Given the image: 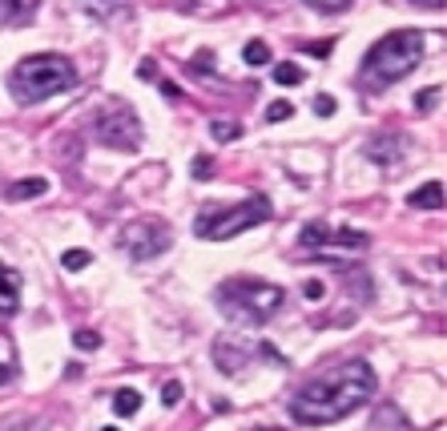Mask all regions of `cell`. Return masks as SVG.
<instances>
[{"label": "cell", "instance_id": "6da1fadb", "mask_svg": "<svg viewBox=\"0 0 447 431\" xmlns=\"http://www.w3.org/2000/svg\"><path fill=\"white\" fill-rule=\"evenodd\" d=\"M375 395V371L363 359H347L338 367L319 371L311 383H302L290 399V415L302 427H323L335 419H347Z\"/></svg>", "mask_w": 447, "mask_h": 431}, {"label": "cell", "instance_id": "7a4b0ae2", "mask_svg": "<svg viewBox=\"0 0 447 431\" xmlns=\"http://www.w3.org/2000/svg\"><path fill=\"white\" fill-rule=\"evenodd\" d=\"M419 61H423V33L419 28H395V33L379 37L371 49H367L359 81L379 93V89H391L395 81L411 77L419 69Z\"/></svg>", "mask_w": 447, "mask_h": 431}, {"label": "cell", "instance_id": "3957f363", "mask_svg": "<svg viewBox=\"0 0 447 431\" xmlns=\"http://www.w3.org/2000/svg\"><path fill=\"white\" fill-rule=\"evenodd\" d=\"M73 85H77V69L61 53H33L25 61H16L13 73H9V93L21 105H40V101L57 97V93H69Z\"/></svg>", "mask_w": 447, "mask_h": 431}, {"label": "cell", "instance_id": "277c9868", "mask_svg": "<svg viewBox=\"0 0 447 431\" xmlns=\"http://www.w3.org/2000/svg\"><path fill=\"white\" fill-rule=\"evenodd\" d=\"M282 286L278 283H262V278H226L218 286V307L222 315L238 322H250V327H258L274 315V310L282 307Z\"/></svg>", "mask_w": 447, "mask_h": 431}, {"label": "cell", "instance_id": "5b68a950", "mask_svg": "<svg viewBox=\"0 0 447 431\" xmlns=\"http://www.w3.org/2000/svg\"><path fill=\"white\" fill-rule=\"evenodd\" d=\"M262 222H270V197L254 190L242 206H206L198 214V222H194V234L206 238V242H226V238L254 230Z\"/></svg>", "mask_w": 447, "mask_h": 431}, {"label": "cell", "instance_id": "8992f818", "mask_svg": "<svg viewBox=\"0 0 447 431\" xmlns=\"http://www.w3.org/2000/svg\"><path fill=\"white\" fill-rule=\"evenodd\" d=\"M93 137L109 149L133 153V149L141 146V117L133 113V105H125L121 97H113L93 113Z\"/></svg>", "mask_w": 447, "mask_h": 431}, {"label": "cell", "instance_id": "52a82bcc", "mask_svg": "<svg viewBox=\"0 0 447 431\" xmlns=\"http://www.w3.org/2000/svg\"><path fill=\"white\" fill-rule=\"evenodd\" d=\"M117 246L129 254V258H158L170 246V226L162 218H137V222H125L121 234H117Z\"/></svg>", "mask_w": 447, "mask_h": 431}, {"label": "cell", "instance_id": "ba28073f", "mask_svg": "<svg viewBox=\"0 0 447 431\" xmlns=\"http://www.w3.org/2000/svg\"><path fill=\"white\" fill-rule=\"evenodd\" d=\"M254 355H258V359H274L278 367L286 363V359L278 355V347H270V343H246L242 334H222V339L214 343V363H218L222 375H238V371H246Z\"/></svg>", "mask_w": 447, "mask_h": 431}, {"label": "cell", "instance_id": "9c48e42d", "mask_svg": "<svg viewBox=\"0 0 447 431\" xmlns=\"http://www.w3.org/2000/svg\"><path fill=\"white\" fill-rule=\"evenodd\" d=\"M371 238L359 234V230H343V226H331V222H311L302 226V234H298V246L307 258H326V250L335 246H347V250H367Z\"/></svg>", "mask_w": 447, "mask_h": 431}, {"label": "cell", "instance_id": "30bf717a", "mask_svg": "<svg viewBox=\"0 0 447 431\" xmlns=\"http://www.w3.org/2000/svg\"><path fill=\"white\" fill-rule=\"evenodd\" d=\"M403 149H407V137L395 133V129H387V133H375L371 141H367V158H371L375 165H391V161H399Z\"/></svg>", "mask_w": 447, "mask_h": 431}, {"label": "cell", "instance_id": "8fae6325", "mask_svg": "<svg viewBox=\"0 0 447 431\" xmlns=\"http://www.w3.org/2000/svg\"><path fill=\"white\" fill-rule=\"evenodd\" d=\"M37 9H40V0H0V25L21 28L37 16Z\"/></svg>", "mask_w": 447, "mask_h": 431}, {"label": "cell", "instance_id": "7c38bea8", "mask_svg": "<svg viewBox=\"0 0 447 431\" xmlns=\"http://www.w3.org/2000/svg\"><path fill=\"white\" fill-rule=\"evenodd\" d=\"M21 307V274L0 262V315H13Z\"/></svg>", "mask_w": 447, "mask_h": 431}, {"label": "cell", "instance_id": "4fadbf2b", "mask_svg": "<svg viewBox=\"0 0 447 431\" xmlns=\"http://www.w3.org/2000/svg\"><path fill=\"white\" fill-rule=\"evenodd\" d=\"M93 21H117V16L129 9V0H77Z\"/></svg>", "mask_w": 447, "mask_h": 431}, {"label": "cell", "instance_id": "5bb4252c", "mask_svg": "<svg viewBox=\"0 0 447 431\" xmlns=\"http://www.w3.org/2000/svg\"><path fill=\"white\" fill-rule=\"evenodd\" d=\"M49 194V178H21L9 185V202H28V197Z\"/></svg>", "mask_w": 447, "mask_h": 431}, {"label": "cell", "instance_id": "9a60e30c", "mask_svg": "<svg viewBox=\"0 0 447 431\" xmlns=\"http://www.w3.org/2000/svg\"><path fill=\"white\" fill-rule=\"evenodd\" d=\"M415 209H439L443 206V182H427V185H419L415 194L407 197Z\"/></svg>", "mask_w": 447, "mask_h": 431}, {"label": "cell", "instance_id": "2e32d148", "mask_svg": "<svg viewBox=\"0 0 447 431\" xmlns=\"http://www.w3.org/2000/svg\"><path fill=\"white\" fill-rule=\"evenodd\" d=\"M113 411H117V415H137V411H141V391L121 387V391L113 395Z\"/></svg>", "mask_w": 447, "mask_h": 431}, {"label": "cell", "instance_id": "e0dca14e", "mask_svg": "<svg viewBox=\"0 0 447 431\" xmlns=\"http://www.w3.org/2000/svg\"><path fill=\"white\" fill-rule=\"evenodd\" d=\"M242 61H246V65H254V69L270 61V49H266V40H250L246 49H242Z\"/></svg>", "mask_w": 447, "mask_h": 431}, {"label": "cell", "instance_id": "ac0fdd59", "mask_svg": "<svg viewBox=\"0 0 447 431\" xmlns=\"http://www.w3.org/2000/svg\"><path fill=\"white\" fill-rule=\"evenodd\" d=\"M89 262H93V254H89V250H65V254H61V266H65L69 274L85 271Z\"/></svg>", "mask_w": 447, "mask_h": 431}, {"label": "cell", "instance_id": "d6986e66", "mask_svg": "<svg viewBox=\"0 0 447 431\" xmlns=\"http://www.w3.org/2000/svg\"><path fill=\"white\" fill-rule=\"evenodd\" d=\"M274 81H278V85H298V81H302V69L290 65V61H282L278 69H274Z\"/></svg>", "mask_w": 447, "mask_h": 431}, {"label": "cell", "instance_id": "ffe728a7", "mask_svg": "<svg viewBox=\"0 0 447 431\" xmlns=\"http://www.w3.org/2000/svg\"><path fill=\"white\" fill-rule=\"evenodd\" d=\"M302 4H311L314 13H343L351 0H302Z\"/></svg>", "mask_w": 447, "mask_h": 431}, {"label": "cell", "instance_id": "44dd1931", "mask_svg": "<svg viewBox=\"0 0 447 431\" xmlns=\"http://www.w3.org/2000/svg\"><path fill=\"white\" fill-rule=\"evenodd\" d=\"M73 343L81 347V351H97V347H101V334L97 331H77Z\"/></svg>", "mask_w": 447, "mask_h": 431}, {"label": "cell", "instance_id": "7402d4cb", "mask_svg": "<svg viewBox=\"0 0 447 431\" xmlns=\"http://www.w3.org/2000/svg\"><path fill=\"white\" fill-rule=\"evenodd\" d=\"M435 105H439V89H423L419 97H415V109H419V113L435 109Z\"/></svg>", "mask_w": 447, "mask_h": 431}, {"label": "cell", "instance_id": "603a6c76", "mask_svg": "<svg viewBox=\"0 0 447 431\" xmlns=\"http://www.w3.org/2000/svg\"><path fill=\"white\" fill-rule=\"evenodd\" d=\"M238 133H242V129H238L234 121H214V137H218V141H234Z\"/></svg>", "mask_w": 447, "mask_h": 431}, {"label": "cell", "instance_id": "cb8c5ba5", "mask_svg": "<svg viewBox=\"0 0 447 431\" xmlns=\"http://www.w3.org/2000/svg\"><path fill=\"white\" fill-rule=\"evenodd\" d=\"M0 431H45V423H37V419H13V423H0Z\"/></svg>", "mask_w": 447, "mask_h": 431}, {"label": "cell", "instance_id": "d4e9b609", "mask_svg": "<svg viewBox=\"0 0 447 431\" xmlns=\"http://www.w3.org/2000/svg\"><path fill=\"white\" fill-rule=\"evenodd\" d=\"M162 403L165 407H177V403H182V383H165V387H162Z\"/></svg>", "mask_w": 447, "mask_h": 431}, {"label": "cell", "instance_id": "484cf974", "mask_svg": "<svg viewBox=\"0 0 447 431\" xmlns=\"http://www.w3.org/2000/svg\"><path fill=\"white\" fill-rule=\"evenodd\" d=\"M290 113H294V109H290V101H274L270 109H266V117H270V121H286Z\"/></svg>", "mask_w": 447, "mask_h": 431}, {"label": "cell", "instance_id": "4316f807", "mask_svg": "<svg viewBox=\"0 0 447 431\" xmlns=\"http://www.w3.org/2000/svg\"><path fill=\"white\" fill-rule=\"evenodd\" d=\"M302 295L311 298V302H319V298H323V295H326V283H319V278H311V283L302 286Z\"/></svg>", "mask_w": 447, "mask_h": 431}, {"label": "cell", "instance_id": "83f0119b", "mask_svg": "<svg viewBox=\"0 0 447 431\" xmlns=\"http://www.w3.org/2000/svg\"><path fill=\"white\" fill-rule=\"evenodd\" d=\"M210 173H214V161L210 158H198V161H194V178H210Z\"/></svg>", "mask_w": 447, "mask_h": 431}, {"label": "cell", "instance_id": "f1b7e54d", "mask_svg": "<svg viewBox=\"0 0 447 431\" xmlns=\"http://www.w3.org/2000/svg\"><path fill=\"white\" fill-rule=\"evenodd\" d=\"M314 113H319V117H331V113H335V101H331V97H319V101H314Z\"/></svg>", "mask_w": 447, "mask_h": 431}, {"label": "cell", "instance_id": "f546056e", "mask_svg": "<svg viewBox=\"0 0 447 431\" xmlns=\"http://www.w3.org/2000/svg\"><path fill=\"white\" fill-rule=\"evenodd\" d=\"M137 77H145V81H153V77H158V69H153V65H137Z\"/></svg>", "mask_w": 447, "mask_h": 431}, {"label": "cell", "instance_id": "4dcf8cb0", "mask_svg": "<svg viewBox=\"0 0 447 431\" xmlns=\"http://www.w3.org/2000/svg\"><path fill=\"white\" fill-rule=\"evenodd\" d=\"M411 4H419V9H435V13L443 9V0H411Z\"/></svg>", "mask_w": 447, "mask_h": 431}, {"label": "cell", "instance_id": "1f68e13d", "mask_svg": "<svg viewBox=\"0 0 447 431\" xmlns=\"http://www.w3.org/2000/svg\"><path fill=\"white\" fill-rule=\"evenodd\" d=\"M162 93H165V97H170V101H177V97H182V89H177V85H170V81H165V85H162Z\"/></svg>", "mask_w": 447, "mask_h": 431}, {"label": "cell", "instance_id": "d6a6232c", "mask_svg": "<svg viewBox=\"0 0 447 431\" xmlns=\"http://www.w3.org/2000/svg\"><path fill=\"white\" fill-rule=\"evenodd\" d=\"M13 379V367H9V363H0V383H9Z\"/></svg>", "mask_w": 447, "mask_h": 431}, {"label": "cell", "instance_id": "836d02e7", "mask_svg": "<svg viewBox=\"0 0 447 431\" xmlns=\"http://www.w3.org/2000/svg\"><path fill=\"white\" fill-rule=\"evenodd\" d=\"M254 431H282V427H254Z\"/></svg>", "mask_w": 447, "mask_h": 431}, {"label": "cell", "instance_id": "e575fe53", "mask_svg": "<svg viewBox=\"0 0 447 431\" xmlns=\"http://www.w3.org/2000/svg\"><path fill=\"white\" fill-rule=\"evenodd\" d=\"M101 431H117V427H101Z\"/></svg>", "mask_w": 447, "mask_h": 431}]
</instances>
